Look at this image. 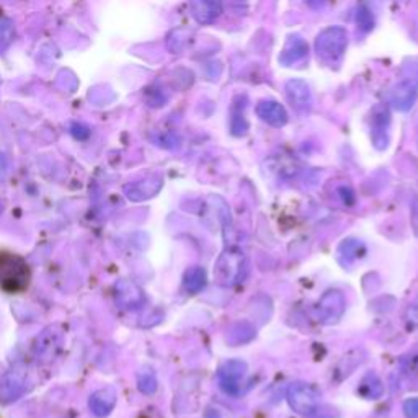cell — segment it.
Instances as JSON below:
<instances>
[{
    "label": "cell",
    "mask_w": 418,
    "mask_h": 418,
    "mask_svg": "<svg viewBox=\"0 0 418 418\" xmlns=\"http://www.w3.org/2000/svg\"><path fill=\"white\" fill-rule=\"evenodd\" d=\"M31 268L26 258L10 250H0V289L7 294H22L30 288Z\"/></svg>",
    "instance_id": "cell-1"
},
{
    "label": "cell",
    "mask_w": 418,
    "mask_h": 418,
    "mask_svg": "<svg viewBox=\"0 0 418 418\" xmlns=\"http://www.w3.org/2000/svg\"><path fill=\"white\" fill-rule=\"evenodd\" d=\"M248 272L245 253L239 248H226L214 263V281L222 288H232L243 281Z\"/></svg>",
    "instance_id": "cell-2"
},
{
    "label": "cell",
    "mask_w": 418,
    "mask_h": 418,
    "mask_svg": "<svg viewBox=\"0 0 418 418\" xmlns=\"http://www.w3.org/2000/svg\"><path fill=\"white\" fill-rule=\"evenodd\" d=\"M348 35L342 26H329L322 30L315 38V54L325 66L335 67L342 62L347 52Z\"/></svg>",
    "instance_id": "cell-3"
},
{
    "label": "cell",
    "mask_w": 418,
    "mask_h": 418,
    "mask_svg": "<svg viewBox=\"0 0 418 418\" xmlns=\"http://www.w3.org/2000/svg\"><path fill=\"white\" fill-rule=\"evenodd\" d=\"M390 100H393L394 108L402 113L414 108L418 100V66L404 71V77L393 88Z\"/></svg>",
    "instance_id": "cell-4"
},
{
    "label": "cell",
    "mask_w": 418,
    "mask_h": 418,
    "mask_svg": "<svg viewBox=\"0 0 418 418\" xmlns=\"http://www.w3.org/2000/svg\"><path fill=\"white\" fill-rule=\"evenodd\" d=\"M288 404L296 414L299 415H310L314 414L319 407L320 394L314 385L308 383H294L289 385L286 394Z\"/></svg>",
    "instance_id": "cell-5"
},
{
    "label": "cell",
    "mask_w": 418,
    "mask_h": 418,
    "mask_svg": "<svg viewBox=\"0 0 418 418\" xmlns=\"http://www.w3.org/2000/svg\"><path fill=\"white\" fill-rule=\"evenodd\" d=\"M247 374V364L240 359H231L222 364L218 373V383L227 395H239L243 379Z\"/></svg>",
    "instance_id": "cell-6"
},
{
    "label": "cell",
    "mask_w": 418,
    "mask_h": 418,
    "mask_svg": "<svg viewBox=\"0 0 418 418\" xmlns=\"http://www.w3.org/2000/svg\"><path fill=\"white\" fill-rule=\"evenodd\" d=\"M347 301L340 291L330 289L322 296L319 304H317V312H319V319L327 325L337 324L345 314Z\"/></svg>",
    "instance_id": "cell-7"
},
{
    "label": "cell",
    "mask_w": 418,
    "mask_h": 418,
    "mask_svg": "<svg viewBox=\"0 0 418 418\" xmlns=\"http://www.w3.org/2000/svg\"><path fill=\"white\" fill-rule=\"evenodd\" d=\"M309 54V45L303 36L299 35H291L286 45L281 50V54H279L278 61L279 64L284 67H291L303 62Z\"/></svg>",
    "instance_id": "cell-8"
},
{
    "label": "cell",
    "mask_w": 418,
    "mask_h": 418,
    "mask_svg": "<svg viewBox=\"0 0 418 418\" xmlns=\"http://www.w3.org/2000/svg\"><path fill=\"white\" fill-rule=\"evenodd\" d=\"M286 90L289 103L293 105V108L299 113H306L312 107V93L308 86V82L303 79H291L284 86Z\"/></svg>",
    "instance_id": "cell-9"
},
{
    "label": "cell",
    "mask_w": 418,
    "mask_h": 418,
    "mask_svg": "<svg viewBox=\"0 0 418 418\" xmlns=\"http://www.w3.org/2000/svg\"><path fill=\"white\" fill-rule=\"evenodd\" d=\"M190 10L199 25H211L224 12V5L222 0H190Z\"/></svg>",
    "instance_id": "cell-10"
},
{
    "label": "cell",
    "mask_w": 418,
    "mask_h": 418,
    "mask_svg": "<svg viewBox=\"0 0 418 418\" xmlns=\"http://www.w3.org/2000/svg\"><path fill=\"white\" fill-rule=\"evenodd\" d=\"M255 111L263 123L273 126V128H283L288 123V111L284 110L281 103L274 102V100H262L258 102Z\"/></svg>",
    "instance_id": "cell-11"
},
{
    "label": "cell",
    "mask_w": 418,
    "mask_h": 418,
    "mask_svg": "<svg viewBox=\"0 0 418 418\" xmlns=\"http://www.w3.org/2000/svg\"><path fill=\"white\" fill-rule=\"evenodd\" d=\"M245 108H247L245 95H239V97H236L234 102H232L231 116H229V128H231L232 136L242 137L247 134L248 121L245 118Z\"/></svg>",
    "instance_id": "cell-12"
},
{
    "label": "cell",
    "mask_w": 418,
    "mask_h": 418,
    "mask_svg": "<svg viewBox=\"0 0 418 418\" xmlns=\"http://www.w3.org/2000/svg\"><path fill=\"white\" fill-rule=\"evenodd\" d=\"M390 115L389 111L378 107L373 113V142L379 151L388 147V128H389Z\"/></svg>",
    "instance_id": "cell-13"
},
{
    "label": "cell",
    "mask_w": 418,
    "mask_h": 418,
    "mask_svg": "<svg viewBox=\"0 0 418 418\" xmlns=\"http://www.w3.org/2000/svg\"><path fill=\"white\" fill-rule=\"evenodd\" d=\"M253 337H255V327L247 320H239L227 329L226 342L229 343V345L237 347L243 345V343H248Z\"/></svg>",
    "instance_id": "cell-14"
},
{
    "label": "cell",
    "mask_w": 418,
    "mask_h": 418,
    "mask_svg": "<svg viewBox=\"0 0 418 418\" xmlns=\"http://www.w3.org/2000/svg\"><path fill=\"white\" fill-rule=\"evenodd\" d=\"M162 187V180L161 178H147L144 182H139L132 187L128 188V197L134 201H142L147 199L151 197H154L156 193H158V190Z\"/></svg>",
    "instance_id": "cell-15"
},
{
    "label": "cell",
    "mask_w": 418,
    "mask_h": 418,
    "mask_svg": "<svg viewBox=\"0 0 418 418\" xmlns=\"http://www.w3.org/2000/svg\"><path fill=\"white\" fill-rule=\"evenodd\" d=\"M206 283H208V274H206L204 268L193 267L185 273L183 284H185V289H187L190 294L201 293V291L206 288Z\"/></svg>",
    "instance_id": "cell-16"
},
{
    "label": "cell",
    "mask_w": 418,
    "mask_h": 418,
    "mask_svg": "<svg viewBox=\"0 0 418 418\" xmlns=\"http://www.w3.org/2000/svg\"><path fill=\"white\" fill-rule=\"evenodd\" d=\"M113 405H115V394L113 390L110 389L100 390V393L90 397V409H92L93 414L98 417L107 415L108 412L113 409Z\"/></svg>",
    "instance_id": "cell-17"
},
{
    "label": "cell",
    "mask_w": 418,
    "mask_h": 418,
    "mask_svg": "<svg viewBox=\"0 0 418 418\" xmlns=\"http://www.w3.org/2000/svg\"><path fill=\"white\" fill-rule=\"evenodd\" d=\"M358 393L366 397V399H373V400L381 399L384 394L383 383H381V379L374 373H368L363 378L361 383H359Z\"/></svg>",
    "instance_id": "cell-18"
},
{
    "label": "cell",
    "mask_w": 418,
    "mask_h": 418,
    "mask_svg": "<svg viewBox=\"0 0 418 418\" xmlns=\"http://www.w3.org/2000/svg\"><path fill=\"white\" fill-rule=\"evenodd\" d=\"M363 252H364L363 243H359L358 240H343L342 245L338 247V260L342 262L343 258H347V260L343 262V265H350L352 262L361 258Z\"/></svg>",
    "instance_id": "cell-19"
},
{
    "label": "cell",
    "mask_w": 418,
    "mask_h": 418,
    "mask_svg": "<svg viewBox=\"0 0 418 418\" xmlns=\"http://www.w3.org/2000/svg\"><path fill=\"white\" fill-rule=\"evenodd\" d=\"M356 23L363 31H371L374 28V17L366 5H359L358 7Z\"/></svg>",
    "instance_id": "cell-20"
},
{
    "label": "cell",
    "mask_w": 418,
    "mask_h": 418,
    "mask_svg": "<svg viewBox=\"0 0 418 418\" xmlns=\"http://www.w3.org/2000/svg\"><path fill=\"white\" fill-rule=\"evenodd\" d=\"M404 371L410 378H418V347L404 359Z\"/></svg>",
    "instance_id": "cell-21"
},
{
    "label": "cell",
    "mask_w": 418,
    "mask_h": 418,
    "mask_svg": "<svg viewBox=\"0 0 418 418\" xmlns=\"http://www.w3.org/2000/svg\"><path fill=\"white\" fill-rule=\"evenodd\" d=\"M139 388L142 393L146 394H152L157 388V381H156V376L152 374V371H147V373H142L139 376Z\"/></svg>",
    "instance_id": "cell-22"
},
{
    "label": "cell",
    "mask_w": 418,
    "mask_h": 418,
    "mask_svg": "<svg viewBox=\"0 0 418 418\" xmlns=\"http://www.w3.org/2000/svg\"><path fill=\"white\" fill-rule=\"evenodd\" d=\"M404 414L407 418H418V397H412L404 402Z\"/></svg>",
    "instance_id": "cell-23"
},
{
    "label": "cell",
    "mask_w": 418,
    "mask_h": 418,
    "mask_svg": "<svg viewBox=\"0 0 418 418\" xmlns=\"http://www.w3.org/2000/svg\"><path fill=\"white\" fill-rule=\"evenodd\" d=\"M405 320L410 327H418V299L407 308Z\"/></svg>",
    "instance_id": "cell-24"
},
{
    "label": "cell",
    "mask_w": 418,
    "mask_h": 418,
    "mask_svg": "<svg viewBox=\"0 0 418 418\" xmlns=\"http://www.w3.org/2000/svg\"><path fill=\"white\" fill-rule=\"evenodd\" d=\"M410 222H412V229H414L415 236L418 237V195L412 203V216H410Z\"/></svg>",
    "instance_id": "cell-25"
}]
</instances>
